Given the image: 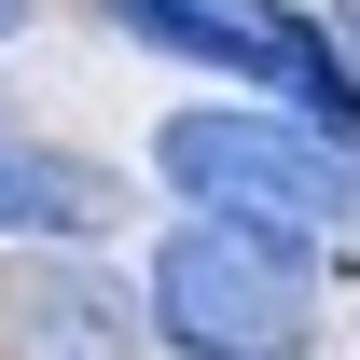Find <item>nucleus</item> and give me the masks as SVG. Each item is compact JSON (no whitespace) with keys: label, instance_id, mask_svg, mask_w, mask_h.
I'll return each mask as SVG.
<instances>
[{"label":"nucleus","instance_id":"1","mask_svg":"<svg viewBox=\"0 0 360 360\" xmlns=\"http://www.w3.org/2000/svg\"><path fill=\"white\" fill-rule=\"evenodd\" d=\"M153 319H167L194 360H305L319 264H305V236H277V222L194 208V222L153 250Z\"/></svg>","mask_w":360,"mask_h":360},{"label":"nucleus","instance_id":"2","mask_svg":"<svg viewBox=\"0 0 360 360\" xmlns=\"http://www.w3.org/2000/svg\"><path fill=\"white\" fill-rule=\"evenodd\" d=\"M153 167L194 194V208H222V222H277V236H319L360 208V153L333 125H291V111H180L153 139Z\"/></svg>","mask_w":360,"mask_h":360},{"label":"nucleus","instance_id":"3","mask_svg":"<svg viewBox=\"0 0 360 360\" xmlns=\"http://www.w3.org/2000/svg\"><path fill=\"white\" fill-rule=\"evenodd\" d=\"M111 28L153 56H194V70H277V28H250L236 0H111Z\"/></svg>","mask_w":360,"mask_h":360},{"label":"nucleus","instance_id":"4","mask_svg":"<svg viewBox=\"0 0 360 360\" xmlns=\"http://www.w3.org/2000/svg\"><path fill=\"white\" fill-rule=\"evenodd\" d=\"M84 208H97L84 167H56V153H28V139H0V236H56V222H84Z\"/></svg>","mask_w":360,"mask_h":360},{"label":"nucleus","instance_id":"5","mask_svg":"<svg viewBox=\"0 0 360 360\" xmlns=\"http://www.w3.org/2000/svg\"><path fill=\"white\" fill-rule=\"evenodd\" d=\"M14 347L28 360H111V305L97 291H14Z\"/></svg>","mask_w":360,"mask_h":360}]
</instances>
